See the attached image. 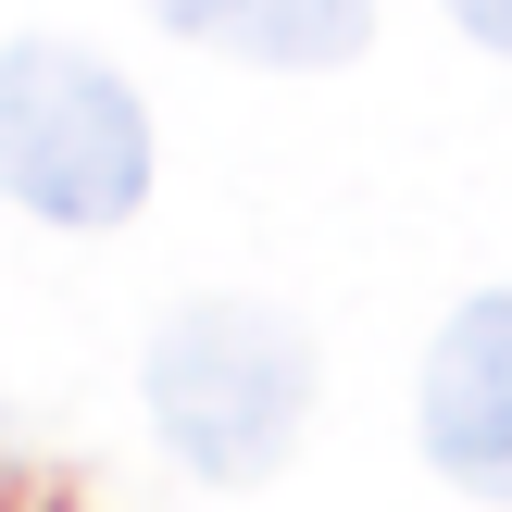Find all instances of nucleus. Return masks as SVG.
I'll return each instance as SVG.
<instances>
[{"label": "nucleus", "instance_id": "1", "mask_svg": "<svg viewBox=\"0 0 512 512\" xmlns=\"http://www.w3.org/2000/svg\"><path fill=\"white\" fill-rule=\"evenodd\" d=\"M150 425L213 488L275 475L288 438L313 425V338L288 313H263V300H188L150 338Z\"/></svg>", "mask_w": 512, "mask_h": 512}, {"label": "nucleus", "instance_id": "2", "mask_svg": "<svg viewBox=\"0 0 512 512\" xmlns=\"http://www.w3.org/2000/svg\"><path fill=\"white\" fill-rule=\"evenodd\" d=\"M0 188L38 225H125L150 200L138 88L75 38H13L0 50Z\"/></svg>", "mask_w": 512, "mask_h": 512}, {"label": "nucleus", "instance_id": "3", "mask_svg": "<svg viewBox=\"0 0 512 512\" xmlns=\"http://www.w3.org/2000/svg\"><path fill=\"white\" fill-rule=\"evenodd\" d=\"M425 463L475 500H512V288L463 300L425 350Z\"/></svg>", "mask_w": 512, "mask_h": 512}, {"label": "nucleus", "instance_id": "4", "mask_svg": "<svg viewBox=\"0 0 512 512\" xmlns=\"http://www.w3.org/2000/svg\"><path fill=\"white\" fill-rule=\"evenodd\" d=\"M150 13L225 63H275V75H325L375 38V0H150Z\"/></svg>", "mask_w": 512, "mask_h": 512}, {"label": "nucleus", "instance_id": "5", "mask_svg": "<svg viewBox=\"0 0 512 512\" xmlns=\"http://www.w3.org/2000/svg\"><path fill=\"white\" fill-rule=\"evenodd\" d=\"M450 25H463V38H488V50H512V0H450Z\"/></svg>", "mask_w": 512, "mask_h": 512}]
</instances>
